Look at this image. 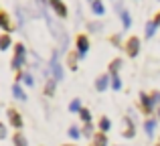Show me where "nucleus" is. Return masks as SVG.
I'll list each match as a JSON object with an SVG mask.
<instances>
[{
  "label": "nucleus",
  "instance_id": "f257e3e1",
  "mask_svg": "<svg viewBox=\"0 0 160 146\" xmlns=\"http://www.w3.org/2000/svg\"><path fill=\"white\" fill-rule=\"evenodd\" d=\"M43 18L47 20V27H49V31H51V37L59 43L61 51H67V45H69V37H67L65 28H63L61 24H59L57 20L53 18V16H49V12H47V10H43Z\"/></svg>",
  "mask_w": 160,
  "mask_h": 146
},
{
  "label": "nucleus",
  "instance_id": "f03ea898",
  "mask_svg": "<svg viewBox=\"0 0 160 146\" xmlns=\"http://www.w3.org/2000/svg\"><path fill=\"white\" fill-rule=\"evenodd\" d=\"M51 71H53L55 81H61L63 79V67H61V63H59V53L57 51H55L53 57H51Z\"/></svg>",
  "mask_w": 160,
  "mask_h": 146
},
{
  "label": "nucleus",
  "instance_id": "7ed1b4c3",
  "mask_svg": "<svg viewBox=\"0 0 160 146\" xmlns=\"http://www.w3.org/2000/svg\"><path fill=\"white\" fill-rule=\"evenodd\" d=\"M126 51H128L130 57H136L138 51H140V41H138L136 37H132V39L128 41V45H126Z\"/></svg>",
  "mask_w": 160,
  "mask_h": 146
},
{
  "label": "nucleus",
  "instance_id": "20e7f679",
  "mask_svg": "<svg viewBox=\"0 0 160 146\" xmlns=\"http://www.w3.org/2000/svg\"><path fill=\"white\" fill-rule=\"evenodd\" d=\"M47 2L53 6V10L57 12V16H61V18H65V16H67V8H65V4H63L61 0H47Z\"/></svg>",
  "mask_w": 160,
  "mask_h": 146
},
{
  "label": "nucleus",
  "instance_id": "39448f33",
  "mask_svg": "<svg viewBox=\"0 0 160 146\" xmlns=\"http://www.w3.org/2000/svg\"><path fill=\"white\" fill-rule=\"evenodd\" d=\"M87 49H89V41H87V37L81 35V37L77 39V55H79V57H85Z\"/></svg>",
  "mask_w": 160,
  "mask_h": 146
},
{
  "label": "nucleus",
  "instance_id": "423d86ee",
  "mask_svg": "<svg viewBox=\"0 0 160 146\" xmlns=\"http://www.w3.org/2000/svg\"><path fill=\"white\" fill-rule=\"evenodd\" d=\"M134 132H136V130H134V124L130 122V118H126V120H124V132H122V134H124L126 138H132Z\"/></svg>",
  "mask_w": 160,
  "mask_h": 146
},
{
  "label": "nucleus",
  "instance_id": "0eeeda50",
  "mask_svg": "<svg viewBox=\"0 0 160 146\" xmlns=\"http://www.w3.org/2000/svg\"><path fill=\"white\" fill-rule=\"evenodd\" d=\"M0 27H2L4 31H12V28H14V24L8 18V14H4V12H0Z\"/></svg>",
  "mask_w": 160,
  "mask_h": 146
},
{
  "label": "nucleus",
  "instance_id": "6e6552de",
  "mask_svg": "<svg viewBox=\"0 0 160 146\" xmlns=\"http://www.w3.org/2000/svg\"><path fill=\"white\" fill-rule=\"evenodd\" d=\"M140 99H142V106H144V110H146V112H152V108H154V98H148L146 93H142Z\"/></svg>",
  "mask_w": 160,
  "mask_h": 146
},
{
  "label": "nucleus",
  "instance_id": "1a4fd4ad",
  "mask_svg": "<svg viewBox=\"0 0 160 146\" xmlns=\"http://www.w3.org/2000/svg\"><path fill=\"white\" fill-rule=\"evenodd\" d=\"M8 118H10V122H12V126H14V128L22 126V120H20V116L16 114L14 110H8Z\"/></svg>",
  "mask_w": 160,
  "mask_h": 146
},
{
  "label": "nucleus",
  "instance_id": "9d476101",
  "mask_svg": "<svg viewBox=\"0 0 160 146\" xmlns=\"http://www.w3.org/2000/svg\"><path fill=\"white\" fill-rule=\"evenodd\" d=\"M108 83H109V77H108V75H102V77L95 81V87H98L99 91H103V89L108 87Z\"/></svg>",
  "mask_w": 160,
  "mask_h": 146
},
{
  "label": "nucleus",
  "instance_id": "9b49d317",
  "mask_svg": "<svg viewBox=\"0 0 160 146\" xmlns=\"http://www.w3.org/2000/svg\"><path fill=\"white\" fill-rule=\"evenodd\" d=\"M91 10H93L95 14H99V16H102L103 12H106V8H103L102 0H95V2H91Z\"/></svg>",
  "mask_w": 160,
  "mask_h": 146
},
{
  "label": "nucleus",
  "instance_id": "f8f14e48",
  "mask_svg": "<svg viewBox=\"0 0 160 146\" xmlns=\"http://www.w3.org/2000/svg\"><path fill=\"white\" fill-rule=\"evenodd\" d=\"M12 93H14V98L22 99V102H24V99H27V95H24V91L20 89V85H18V83H16V85H12Z\"/></svg>",
  "mask_w": 160,
  "mask_h": 146
},
{
  "label": "nucleus",
  "instance_id": "ddd939ff",
  "mask_svg": "<svg viewBox=\"0 0 160 146\" xmlns=\"http://www.w3.org/2000/svg\"><path fill=\"white\" fill-rule=\"evenodd\" d=\"M154 128H156L154 120H146V124H144V130H146V134H148V136H152V134H154Z\"/></svg>",
  "mask_w": 160,
  "mask_h": 146
},
{
  "label": "nucleus",
  "instance_id": "4468645a",
  "mask_svg": "<svg viewBox=\"0 0 160 146\" xmlns=\"http://www.w3.org/2000/svg\"><path fill=\"white\" fill-rule=\"evenodd\" d=\"M24 63V57L22 55H14V59H12V69H20Z\"/></svg>",
  "mask_w": 160,
  "mask_h": 146
},
{
  "label": "nucleus",
  "instance_id": "2eb2a0df",
  "mask_svg": "<svg viewBox=\"0 0 160 146\" xmlns=\"http://www.w3.org/2000/svg\"><path fill=\"white\" fill-rule=\"evenodd\" d=\"M8 47H10V37L2 35V37H0V49L4 51V49H8Z\"/></svg>",
  "mask_w": 160,
  "mask_h": 146
},
{
  "label": "nucleus",
  "instance_id": "dca6fc26",
  "mask_svg": "<svg viewBox=\"0 0 160 146\" xmlns=\"http://www.w3.org/2000/svg\"><path fill=\"white\" fill-rule=\"evenodd\" d=\"M95 146H108V138L103 134H98L95 136Z\"/></svg>",
  "mask_w": 160,
  "mask_h": 146
},
{
  "label": "nucleus",
  "instance_id": "f3484780",
  "mask_svg": "<svg viewBox=\"0 0 160 146\" xmlns=\"http://www.w3.org/2000/svg\"><path fill=\"white\" fill-rule=\"evenodd\" d=\"M14 146H27V138L22 134H16L14 136Z\"/></svg>",
  "mask_w": 160,
  "mask_h": 146
},
{
  "label": "nucleus",
  "instance_id": "a211bd4d",
  "mask_svg": "<svg viewBox=\"0 0 160 146\" xmlns=\"http://www.w3.org/2000/svg\"><path fill=\"white\" fill-rule=\"evenodd\" d=\"M45 93H47V95H53V93H55V79H51V81H47V87H45Z\"/></svg>",
  "mask_w": 160,
  "mask_h": 146
},
{
  "label": "nucleus",
  "instance_id": "6ab92c4d",
  "mask_svg": "<svg viewBox=\"0 0 160 146\" xmlns=\"http://www.w3.org/2000/svg\"><path fill=\"white\" fill-rule=\"evenodd\" d=\"M120 16H122V23H124V28H128L130 24H132V20H130V14H128V12L124 10V12H122Z\"/></svg>",
  "mask_w": 160,
  "mask_h": 146
},
{
  "label": "nucleus",
  "instance_id": "aec40b11",
  "mask_svg": "<svg viewBox=\"0 0 160 146\" xmlns=\"http://www.w3.org/2000/svg\"><path fill=\"white\" fill-rule=\"evenodd\" d=\"M154 31H156V23H148L146 24V37H152Z\"/></svg>",
  "mask_w": 160,
  "mask_h": 146
},
{
  "label": "nucleus",
  "instance_id": "412c9836",
  "mask_svg": "<svg viewBox=\"0 0 160 146\" xmlns=\"http://www.w3.org/2000/svg\"><path fill=\"white\" fill-rule=\"evenodd\" d=\"M112 87H113V89H122V81H120V77H118V75H113V77H112Z\"/></svg>",
  "mask_w": 160,
  "mask_h": 146
},
{
  "label": "nucleus",
  "instance_id": "4be33fe9",
  "mask_svg": "<svg viewBox=\"0 0 160 146\" xmlns=\"http://www.w3.org/2000/svg\"><path fill=\"white\" fill-rule=\"evenodd\" d=\"M79 116H81V120L85 124H89V120H91V114H89V110H81L79 112Z\"/></svg>",
  "mask_w": 160,
  "mask_h": 146
},
{
  "label": "nucleus",
  "instance_id": "5701e85b",
  "mask_svg": "<svg viewBox=\"0 0 160 146\" xmlns=\"http://www.w3.org/2000/svg\"><path fill=\"white\" fill-rule=\"evenodd\" d=\"M109 126H112V124H109V120H108V118H102V122H99V128H102V132H108Z\"/></svg>",
  "mask_w": 160,
  "mask_h": 146
},
{
  "label": "nucleus",
  "instance_id": "b1692460",
  "mask_svg": "<svg viewBox=\"0 0 160 146\" xmlns=\"http://www.w3.org/2000/svg\"><path fill=\"white\" fill-rule=\"evenodd\" d=\"M69 110L71 112H81V103H79V99H73V102H71Z\"/></svg>",
  "mask_w": 160,
  "mask_h": 146
},
{
  "label": "nucleus",
  "instance_id": "393cba45",
  "mask_svg": "<svg viewBox=\"0 0 160 146\" xmlns=\"http://www.w3.org/2000/svg\"><path fill=\"white\" fill-rule=\"evenodd\" d=\"M120 67H122V61H120V59H116L112 65H109V69H112V73H113V75L118 73V69H120Z\"/></svg>",
  "mask_w": 160,
  "mask_h": 146
},
{
  "label": "nucleus",
  "instance_id": "a878e982",
  "mask_svg": "<svg viewBox=\"0 0 160 146\" xmlns=\"http://www.w3.org/2000/svg\"><path fill=\"white\" fill-rule=\"evenodd\" d=\"M22 79H24V83H27V85H35V79H32V75H31V73H24V75H22Z\"/></svg>",
  "mask_w": 160,
  "mask_h": 146
},
{
  "label": "nucleus",
  "instance_id": "bb28decb",
  "mask_svg": "<svg viewBox=\"0 0 160 146\" xmlns=\"http://www.w3.org/2000/svg\"><path fill=\"white\" fill-rule=\"evenodd\" d=\"M69 67L77 69V57H75V55H69Z\"/></svg>",
  "mask_w": 160,
  "mask_h": 146
},
{
  "label": "nucleus",
  "instance_id": "cd10ccee",
  "mask_svg": "<svg viewBox=\"0 0 160 146\" xmlns=\"http://www.w3.org/2000/svg\"><path fill=\"white\" fill-rule=\"evenodd\" d=\"M14 55H22L24 57V53H27V49H24V45H16V49H14Z\"/></svg>",
  "mask_w": 160,
  "mask_h": 146
},
{
  "label": "nucleus",
  "instance_id": "c85d7f7f",
  "mask_svg": "<svg viewBox=\"0 0 160 146\" xmlns=\"http://www.w3.org/2000/svg\"><path fill=\"white\" fill-rule=\"evenodd\" d=\"M91 132H93V126H91V124H85V128H83V136H91Z\"/></svg>",
  "mask_w": 160,
  "mask_h": 146
},
{
  "label": "nucleus",
  "instance_id": "c756f323",
  "mask_svg": "<svg viewBox=\"0 0 160 146\" xmlns=\"http://www.w3.org/2000/svg\"><path fill=\"white\" fill-rule=\"evenodd\" d=\"M69 136H71V138H79V130L75 126H71L69 128Z\"/></svg>",
  "mask_w": 160,
  "mask_h": 146
},
{
  "label": "nucleus",
  "instance_id": "7c9ffc66",
  "mask_svg": "<svg viewBox=\"0 0 160 146\" xmlns=\"http://www.w3.org/2000/svg\"><path fill=\"white\" fill-rule=\"evenodd\" d=\"M89 31H102V23H99V24L98 23H91L89 24Z\"/></svg>",
  "mask_w": 160,
  "mask_h": 146
},
{
  "label": "nucleus",
  "instance_id": "2f4dec72",
  "mask_svg": "<svg viewBox=\"0 0 160 146\" xmlns=\"http://www.w3.org/2000/svg\"><path fill=\"white\" fill-rule=\"evenodd\" d=\"M6 136V128H4V124H0V138H4Z\"/></svg>",
  "mask_w": 160,
  "mask_h": 146
},
{
  "label": "nucleus",
  "instance_id": "473e14b6",
  "mask_svg": "<svg viewBox=\"0 0 160 146\" xmlns=\"http://www.w3.org/2000/svg\"><path fill=\"white\" fill-rule=\"evenodd\" d=\"M112 41H113V45H120V43H122V39H120V35H116V37H113V39H112Z\"/></svg>",
  "mask_w": 160,
  "mask_h": 146
},
{
  "label": "nucleus",
  "instance_id": "72a5a7b5",
  "mask_svg": "<svg viewBox=\"0 0 160 146\" xmlns=\"http://www.w3.org/2000/svg\"><path fill=\"white\" fill-rule=\"evenodd\" d=\"M154 23H156V27H160V14L156 16V20H154Z\"/></svg>",
  "mask_w": 160,
  "mask_h": 146
},
{
  "label": "nucleus",
  "instance_id": "f704fd0d",
  "mask_svg": "<svg viewBox=\"0 0 160 146\" xmlns=\"http://www.w3.org/2000/svg\"><path fill=\"white\" fill-rule=\"evenodd\" d=\"M91 2H95V0H91Z\"/></svg>",
  "mask_w": 160,
  "mask_h": 146
}]
</instances>
